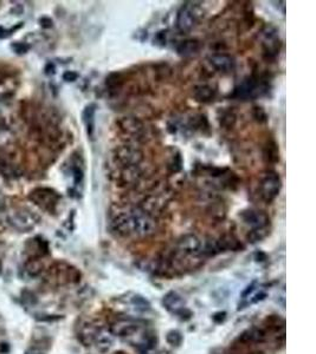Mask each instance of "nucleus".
I'll list each match as a JSON object with an SVG mask.
<instances>
[{
  "label": "nucleus",
  "mask_w": 316,
  "mask_h": 354,
  "mask_svg": "<svg viewBox=\"0 0 316 354\" xmlns=\"http://www.w3.org/2000/svg\"><path fill=\"white\" fill-rule=\"evenodd\" d=\"M25 354H42V353L37 352V350H28Z\"/></svg>",
  "instance_id": "obj_30"
},
{
  "label": "nucleus",
  "mask_w": 316,
  "mask_h": 354,
  "mask_svg": "<svg viewBox=\"0 0 316 354\" xmlns=\"http://www.w3.org/2000/svg\"><path fill=\"white\" fill-rule=\"evenodd\" d=\"M142 158V151L136 147H131V145H123V147L116 149L114 154V160L116 163L120 164L121 168L137 167Z\"/></svg>",
  "instance_id": "obj_7"
},
{
  "label": "nucleus",
  "mask_w": 316,
  "mask_h": 354,
  "mask_svg": "<svg viewBox=\"0 0 316 354\" xmlns=\"http://www.w3.org/2000/svg\"><path fill=\"white\" fill-rule=\"evenodd\" d=\"M246 354H263V353H259V352H253V353H246Z\"/></svg>",
  "instance_id": "obj_31"
},
{
  "label": "nucleus",
  "mask_w": 316,
  "mask_h": 354,
  "mask_svg": "<svg viewBox=\"0 0 316 354\" xmlns=\"http://www.w3.org/2000/svg\"><path fill=\"white\" fill-rule=\"evenodd\" d=\"M166 340L171 346H179L183 341V336L178 330H171V332L167 334Z\"/></svg>",
  "instance_id": "obj_24"
},
{
  "label": "nucleus",
  "mask_w": 316,
  "mask_h": 354,
  "mask_svg": "<svg viewBox=\"0 0 316 354\" xmlns=\"http://www.w3.org/2000/svg\"><path fill=\"white\" fill-rule=\"evenodd\" d=\"M22 26H23V23H19V24H17L16 26H13L11 30L5 29V28H0V39H5V38L10 37V36L12 35V32H15L16 30L21 29Z\"/></svg>",
  "instance_id": "obj_27"
},
{
  "label": "nucleus",
  "mask_w": 316,
  "mask_h": 354,
  "mask_svg": "<svg viewBox=\"0 0 316 354\" xmlns=\"http://www.w3.org/2000/svg\"><path fill=\"white\" fill-rule=\"evenodd\" d=\"M263 45H264L265 51L268 52V54L275 55L276 52L278 51V48H279L277 35H276L275 32L265 33V39H264V43H263Z\"/></svg>",
  "instance_id": "obj_21"
},
{
  "label": "nucleus",
  "mask_w": 316,
  "mask_h": 354,
  "mask_svg": "<svg viewBox=\"0 0 316 354\" xmlns=\"http://www.w3.org/2000/svg\"><path fill=\"white\" fill-rule=\"evenodd\" d=\"M266 340V332L262 328H257V327H253V328H250L248 330H245L244 333H242L239 335V338L237 341L240 346H250L253 345V343H262Z\"/></svg>",
  "instance_id": "obj_14"
},
{
  "label": "nucleus",
  "mask_w": 316,
  "mask_h": 354,
  "mask_svg": "<svg viewBox=\"0 0 316 354\" xmlns=\"http://www.w3.org/2000/svg\"><path fill=\"white\" fill-rule=\"evenodd\" d=\"M78 78V74L75 71H65L63 74V79L65 82H75Z\"/></svg>",
  "instance_id": "obj_28"
},
{
  "label": "nucleus",
  "mask_w": 316,
  "mask_h": 354,
  "mask_svg": "<svg viewBox=\"0 0 316 354\" xmlns=\"http://www.w3.org/2000/svg\"><path fill=\"white\" fill-rule=\"evenodd\" d=\"M199 12L197 6L185 4L182 6L177 16V26L180 32H189L198 22Z\"/></svg>",
  "instance_id": "obj_9"
},
{
  "label": "nucleus",
  "mask_w": 316,
  "mask_h": 354,
  "mask_svg": "<svg viewBox=\"0 0 316 354\" xmlns=\"http://www.w3.org/2000/svg\"><path fill=\"white\" fill-rule=\"evenodd\" d=\"M210 64L219 72H230L235 69L236 62L232 56L228 54H213L209 57Z\"/></svg>",
  "instance_id": "obj_13"
},
{
  "label": "nucleus",
  "mask_w": 316,
  "mask_h": 354,
  "mask_svg": "<svg viewBox=\"0 0 316 354\" xmlns=\"http://www.w3.org/2000/svg\"><path fill=\"white\" fill-rule=\"evenodd\" d=\"M95 112H96V105L91 103L84 108L83 115H82L85 129H87V134L90 138H93L95 131Z\"/></svg>",
  "instance_id": "obj_17"
},
{
  "label": "nucleus",
  "mask_w": 316,
  "mask_h": 354,
  "mask_svg": "<svg viewBox=\"0 0 316 354\" xmlns=\"http://www.w3.org/2000/svg\"><path fill=\"white\" fill-rule=\"evenodd\" d=\"M144 326L141 321L131 319V317H124V319H117L116 321L111 323L110 326V333L113 335L120 336V338L126 339L128 336L131 335L134 332H136L137 329Z\"/></svg>",
  "instance_id": "obj_10"
},
{
  "label": "nucleus",
  "mask_w": 316,
  "mask_h": 354,
  "mask_svg": "<svg viewBox=\"0 0 316 354\" xmlns=\"http://www.w3.org/2000/svg\"><path fill=\"white\" fill-rule=\"evenodd\" d=\"M29 200L41 209L54 213L61 200V195L51 188H36L29 194Z\"/></svg>",
  "instance_id": "obj_2"
},
{
  "label": "nucleus",
  "mask_w": 316,
  "mask_h": 354,
  "mask_svg": "<svg viewBox=\"0 0 316 354\" xmlns=\"http://www.w3.org/2000/svg\"><path fill=\"white\" fill-rule=\"evenodd\" d=\"M50 277L58 284L75 283L81 280V273L76 268L64 262H58L50 268Z\"/></svg>",
  "instance_id": "obj_6"
},
{
  "label": "nucleus",
  "mask_w": 316,
  "mask_h": 354,
  "mask_svg": "<svg viewBox=\"0 0 316 354\" xmlns=\"http://www.w3.org/2000/svg\"><path fill=\"white\" fill-rule=\"evenodd\" d=\"M215 89L211 88L210 85H199L193 90V97L197 102H202V103H206V102L212 101L215 98Z\"/></svg>",
  "instance_id": "obj_18"
},
{
  "label": "nucleus",
  "mask_w": 316,
  "mask_h": 354,
  "mask_svg": "<svg viewBox=\"0 0 316 354\" xmlns=\"http://www.w3.org/2000/svg\"><path fill=\"white\" fill-rule=\"evenodd\" d=\"M44 269V266H43V262L38 257H35V259H30L25 264V272L29 276L36 277L38 275H41V273Z\"/></svg>",
  "instance_id": "obj_22"
},
{
  "label": "nucleus",
  "mask_w": 316,
  "mask_h": 354,
  "mask_svg": "<svg viewBox=\"0 0 316 354\" xmlns=\"http://www.w3.org/2000/svg\"><path fill=\"white\" fill-rule=\"evenodd\" d=\"M163 305L167 310H170V312L172 313H176L178 315H183L184 312L187 310L185 307H184L185 306V302H184L182 296H179L174 292H170L169 294H166V295L164 296Z\"/></svg>",
  "instance_id": "obj_15"
},
{
  "label": "nucleus",
  "mask_w": 316,
  "mask_h": 354,
  "mask_svg": "<svg viewBox=\"0 0 316 354\" xmlns=\"http://www.w3.org/2000/svg\"><path fill=\"white\" fill-rule=\"evenodd\" d=\"M11 49L13 50V52H16L17 55H24L29 51L30 45L24 42H13L11 44Z\"/></svg>",
  "instance_id": "obj_26"
},
{
  "label": "nucleus",
  "mask_w": 316,
  "mask_h": 354,
  "mask_svg": "<svg viewBox=\"0 0 316 354\" xmlns=\"http://www.w3.org/2000/svg\"><path fill=\"white\" fill-rule=\"evenodd\" d=\"M124 341L129 343L131 347L136 348L140 352H149L150 349L155 348L157 338L153 330L148 329L146 326H142L136 332L124 339Z\"/></svg>",
  "instance_id": "obj_5"
},
{
  "label": "nucleus",
  "mask_w": 316,
  "mask_h": 354,
  "mask_svg": "<svg viewBox=\"0 0 316 354\" xmlns=\"http://www.w3.org/2000/svg\"><path fill=\"white\" fill-rule=\"evenodd\" d=\"M282 188L281 177L275 171H269L261 178L259 182V196L266 203H271L278 196Z\"/></svg>",
  "instance_id": "obj_4"
},
{
  "label": "nucleus",
  "mask_w": 316,
  "mask_h": 354,
  "mask_svg": "<svg viewBox=\"0 0 316 354\" xmlns=\"http://www.w3.org/2000/svg\"><path fill=\"white\" fill-rule=\"evenodd\" d=\"M264 91H265L264 87H263L257 79L248 78L245 79V81L243 82L238 88H236L233 96L237 98L246 101V99L257 97V96L262 95Z\"/></svg>",
  "instance_id": "obj_11"
},
{
  "label": "nucleus",
  "mask_w": 316,
  "mask_h": 354,
  "mask_svg": "<svg viewBox=\"0 0 316 354\" xmlns=\"http://www.w3.org/2000/svg\"><path fill=\"white\" fill-rule=\"evenodd\" d=\"M269 234V228H259V229H251L249 234L246 235V240L250 243H256L258 241L265 239L266 235Z\"/></svg>",
  "instance_id": "obj_23"
},
{
  "label": "nucleus",
  "mask_w": 316,
  "mask_h": 354,
  "mask_svg": "<svg viewBox=\"0 0 316 354\" xmlns=\"http://www.w3.org/2000/svg\"><path fill=\"white\" fill-rule=\"evenodd\" d=\"M133 303H134V306H136V308L140 309V310H148L150 308V303L148 302L144 297L140 296V295H136V296L133 297Z\"/></svg>",
  "instance_id": "obj_25"
},
{
  "label": "nucleus",
  "mask_w": 316,
  "mask_h": 354,
  "mask_svg": "<svg viewBox=\"0 0 316 354\" xmlns=\"http://www.w3.org/2000/svg\"><path fill=\"white\" fill-rule=\"evenodd\" d=\"M114 354H126V353H123V352H116V353H114Z\"/></svg>",
  "instance_id": "obj_32"
},
{
  "label": "nucleus",
  "mask_w": 316,
  "mask_h": 354,
  "mask_svg": "<svg viewBox=\"0 0 316 354\" xmlns=\"http://www.w3.org/2000/svg\"><path fill=\"white\" fill-rule=\"evenodd\" d=\"M121 129L131 136H140L144 131L143 124L136 118H123L121 121Z\"/></svg>",
  "instance_id": "obj_16"
},
{
  "label": "nucleus",
  "mask_w": 316,
  "mask_h": 354,
  "mask_svg": "<svg viewBox=\"0 0 316 354\" xmlns=\"http://www.w3.org/2000/svg\"><path fill=\"white\" fill-rule=\"evenodd\" d=\"M39 218L28 209H16L11 211L8 216V222L13 229L28 233L38 224Z\"/></svg>",
  "instance_id": "obj_3"
},
{
  "label": "nucleus",
  "mask_w": 316,
  "mask_h": 354,
  "mask_svg": "<svg viewBox=\"0 0 316 354\" xmlns=\"http://www.w3.org/2000/svg\"><path fill=\"white\" fill-rule=\"evenodd\" d=\"M200 44L196 39H189V41H184L179 43V45L177 46L178 54L182 56H192L196 55L199 51Z\"/></svg>",
  "instance_id": "obj_19"
},
{
  "label": "nucleus",
  "mask_w": 316,
  "mask_h": 354,
  "mask_svg": "<svg viewBox=\"0 0 316 354\" xmlns=\"http://www.w3.org/2000/svg\"><path fill=\"white\" fill-rule=\"evenodd\" d=\"M202 241L193 234L184 235L177 242L178 255L185 257H197L202 253Z\"/></svg>",
  "instance_id": "obj_8"
},
{
  "label": "nucleus",
  "mask_w": 316,
  "mask_h": 354,
  "mask_svg": "<svg viewBox=\"0 0 316 354\" xmlns=\"http://www.w3.org/2000/svg\"><path fill=\"white\" fill-rule=\"evenodd\" d=\"M95 343H97V347L102 352L108 350L110 348L111 343H113V334L111 333H104V330H98L96 338L94 340Z\"/></svg>",
  "instance_id": "obj_20"
},
{
  "label": "nucleus",
  "mask_w": 316,
  "mask_h": 354,
  "mask_svg": "<svg viewBox=\"0 0 316 354\" xmlns=\"http://www.w3.org/2000/svg\"><path fill=\"white\" fill-rule=\"evenodd\" d=\"M111 229L122 237H147L155 233L157 224L150 213L141 208H131L115 215Z\"/></svg>",
  "instance_id": "obj_1"
},
{
  "label": "nucleus",
  "mask_w": 316,
  "mask_h": 354,
  "mask_svg": "<svg viewBox=\"0 0 316 354\" xmlns=\"http://www.w3.org/2000/svg\"><path fill=\"white\" fill-rule=\"evenodd\" d=\"M244 223L248 224L252 229H259V228H269L270 218L268 215L263 211L258 210H245L240 214Z\"/></svg>",
  "instance_id": "obj_12"
},
{
  "label": "nucleus",
  "mask_w": 316,
  "mask_h": 354,
  "mask_svg": "<svg viewBox=\"0 0 316 354\" xmlns=\"http://www.w3.org/2000/svg\"><path fill=\"white\" fill-rule=\"evenodd\" d=\"M39 23H41V26L44 29H49L52 26V21L50 18H48V17H42L41 19H39Z\"/></svg>",
  "instance_id": "obj_29"
}]
</instances>
